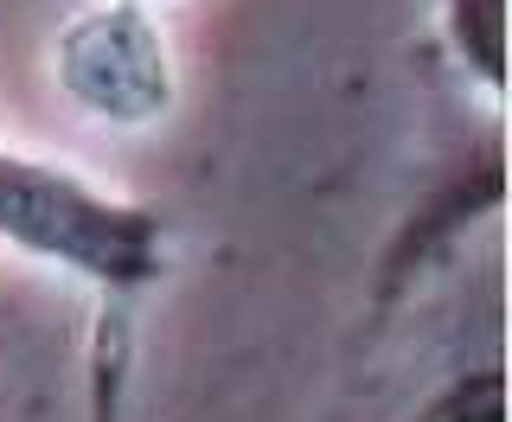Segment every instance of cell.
Segmentation results:
<instances>
[{
  "label": "cell",
  "instance_id": "obj_1",
  "mask_svg": "<svg viewBox=\"0 0 512 422\" xmlns=\"http://www.w3.org/2000/svg\"><path fill=\"white\" fill-rule=\"evenodd\" d=\"M0 243L103 288L109 301L141 295L173 269L167 211L109 199L58 160H32L13 148H0Z\"/></svg>",
  "mask_w": 512,
  "mask_h": 422
},
{
  "label": "cell",
  "instance_id": "obj_2",
  "mask_svg": "<svg viewBox=\"0 0 512 422\" xmlns=\"http://www.w3.org/2000/svg\"><path fill=\"white\" fill-rule=\"evenodd\" d=\"M58 84L96 122L148 128L173 109L167 32L141 0H109V7L77 13L58 32Z\"/></svg>",
  "mask_w": 512,
  "mask_h": 422
},
{
  "label": "cell",
  "instance_id": "obj_3",
  "mask_svg": "<svg viewBox=\"0 0 512 422\" xmlns=\"http://www.w3.org/2000/svg\"><path fill=\"white\" fill-rule=\"evenodd\" d=\"M442 32L461 71L506 96V0H442Z\"/></svg>",
  "mask_w": 512,
  "mask_h": 422
},
{
  "label": "cell",
  "instance_id": "obj_4",
  "mask_svg": "<svg viewBox=\"0 0 512 422\" xmlns=\"http://www.w3.org/2000/svg\"><path fill=\"white\" fill-rule=\"evenodd\" d=\"M404 422H506V365H468L455 371L448 384H436Z\"/></svg>",
  "mask_w": 512,
  "mask_h": 422
},
{
  "label": "cell",
  "instance_id": "obj_5",
  "mask_svg": "<svg viewBox=\"0 0 512 422\" xmlns=\"http://www.w3.org/2000/svg\"><path fill=\"white\" fill-rule=\"evenodd\" d=\"M122 391H128V320L116 307H103L90 339V422H122Z\"/></svg>",
  "mask_w": 512,
  "mask_h": 422
},
{
  "label": "cell",
  "instance_id": "obj_6",
  "mask_svg": "<svg viewBox=\"0 0 512 422\" xmlns=\"http://www.w3.org/2000/svg\"><path fill=\"white\" fill-rule=\"evenodd\" d=\"M141 7H154V0H141Z\"/></svg>",
  "mask_w": 512,
  "mask_h": 422
}]
</instances>
